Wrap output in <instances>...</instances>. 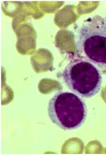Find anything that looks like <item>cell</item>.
<instances>
[{"instance_id":"1","label":"cell","mask_w":106,"mask_h":155,"mask_svg":"<svg viewBox=\"0 0 106 155\" xmlns=\"http://www.w3.org/2000/svg\"><path fill=\"white\" fill-rule=\"evenodd\" d=\"M79 55L106 74V15H95L84 21L77 32Z\"/></svg>"},{"instance_id":"3","label":"cell","mask_w":106,"mask_h":155,"mask_svg":"<svg viewBox=\"0 0 106 155\" xmlns=\"http://www.w3.org/2000/svg\"><path fill=\"white\" fill-rule=\"evenodd\" d=\"M47 112L54 124L64 130H72L84 123L88 110L86 102L79 96L68 91H59L49 100Z\"/></svg>"},{"instance_id":"2","label":"cell","mask_w":106,"mask_h":155,"mask_svg":"<svg viewBox=\"0 0 106 155\" xmlns=\"http://www.w3.org/2000/svg\"><path fill=\"white\" fill-rule=\"evenodd\" d=\"M60 77L68 89L82 98L96 95L102 87V77L99 69L80 55L70 61Z\"/></svg>"}]
</instances>
